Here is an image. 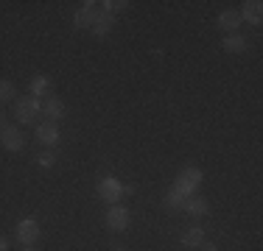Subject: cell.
Here are the masks:
<instances>
[{
  "instance_id": "d6986e66",
  "label": "cell",
  "mask_w": 263,
  "mask_h": 251,
  "mask_svg": "<svg viewBox=\"0 0 263 251\" xmlns=\"http://www.w3.org/2000/svg\"><path fill=\"white\" fill-rule=\"evenodd\" d=\"M36 165H40L42 168V171H51V168L56 165V154H53V151L51 148H48V151H40V154H36Z\"/></svg>"
},
{
  "instance_id": "8fae6325",
  "label": "cell",
  "mask_w": 263,
  "mask_h": 251,
  "mask_svg": "<svg viewBox=\"0 0 263 251\" xmlns=\"http://www.w3.org/2000/svg\"><path fill=\"white\" fill-rule=\"evenodd\" d=\"M115 28V17L109 14V11H98L96 14V23H92V36H98V39H104L106 34H109V31Z\"/></svg>"
},
{
  "instance_id": "2e32d148",
  "label": "cell",
  "mask_w": 263,
  "mask_h": 251,
  "mask_svg": "<svg viewBox=\"0 0 263 251\" xmlns=\"http://www.w3.org/2000/svg\"><path fill=\"white\" fill-rule=\"evenodd\" d=\"M51 90V78L48 75H34V78L28 81V95H34V98H40L42 100V95Z\"/></svg>"
},
{
  "instance_id": "52a82bcc",
  "label": "cell",
  "mask_w": 263,
  "mask_h": 251,
  "mask_svg": "<svg viewBox=\"0 0 263 251\" xmlns=\"http://www.w3.org/2000/svg\"><path fill=\"white\" fill-rule=\"evenodd\" d=\"M36 140L42 142L45 148H51L59 142V126L53 120H45V123H36Z\"/></svg>"
},
{
  "instance_id": "e0dca14e",
  "label": "cell",
  "mask_w": 263,
  "mask_h": 251,
  "mask_svg": "<svg viewBox=\"0 0 263 251\" xmlns=\"http://www.w3.org/2000/svg\"><path fill=\"white\" fill-rule=\"evenodd\" d=\"M14 95H17L14 81L3 78V81H0V103H9V100H14Z\"/></svg>"
},
{
  "instance_id": "6da1fadb",
  "label": "cell",
  "mask_w": 263,
  "mask_h": 251,
  "mask_svg": "<svg viewBox=\"0 0 263 251\" xmlns=\"http://www.w3.org/2000/svg\"><path fill=\"white\" fill-rule=\"evenodd\" d=\"M202 181H204L202 168L187 165V168H182V171L177 173V179H174V190H177L182 198H187V196H196V187L202 184Z\"/></svg>"
},
{
  "instance_id": "7c38bea8",
  "label": "cell",
  "mask_w": 263,
  "mask_h": 251,
  "mask_svg": "<svg viewBox=\"0 0 263 251\" xmlns=\"http://www.w3.org/2000/svg\"><path fill=\"white\" fill-rule=\"evenodd\" d=\"M241 14H238L235 9H224L221 14H218V28L227 31V34H238V28H241Z\"/></svg>"
},
{
  "instance_id": "7402d4cb",
  "label": "cell",
  "mask_w": 263,
  "mask_h": 251,
  "mask_svg": "<svg viewBox=\"0 0 263 251\" xmlns=\"http://www.w3.org/2000/svg\"><path fill=\"white\" fill-rule=\"evenodd\" d=\"M6 126H9V123H6V112H3V109H0V131H3V129H6Z\"/></svg>"
},
{
  "instance_id": "5bb4252c",
  "label": "cell",
  "mask_w": 263,
  "mask_h": 251,
  "mask_svg": "<svg viewBox=\"0 0 263 251\" xmlns=\"http://www.w3.org/2000/svg\"><path fill=\"white\" fill-rule=\"evenodd\" d=\"M179 243H182L185 248H199L204 243V229L202 226H187L182 232V237H179Z\"/></svg>"
},
{
  "instance_id": "ba28073f",
  "label": "cell",
  "mask_w": 263,
  "mask_h": 251,
  "mask_svg": "<svg viewBox=\"0 0 263 251\" xmlns=\"http://www.w3.org/2000/svg\"><path fill=\"white\" fill-rule=\"evenodd\" d=\"M182 210L191 218H204L210 212V204H208V198H204V196H187L182 201Z\"/></svg>"
},
{
  "instance_id": "9a60e30c",
  "label": "cell",
  "mask_w": 263,
  "mask_h": 251,
  "mask_svg": "<svg viewBox=\"0 0 263 251\" xmlns=\"http://www.w3.org/2000/svg\"><path fill=\"white\" fill-rule=\"evenodd\" d=\"M247 48H249V42L241 34H227L221 39V50H227V53H247Z\"/></svg>"
},
{
  "instance_id": "8992f818",
  "label": "cell",
  "mask_w": 263,
  "mask_h": 251,
  "mask_svg": "<svg viewBox=\"0 0 263 251\" xmlns=\"http://www.w3.org/2000/svg\"><path fill=\"white\" fill-rule=\"evenodd\" d=\"M36 240H40V223H36L34 218H23V221L17 223V243L31 248Z\"/></svg>"
},
{
  "instance_id": "ac0fdd59",
  "label": "cell",
  "mask_w": 263,
  "mask_h": 251,
  "mask_svg": "<svg viewBox=\"0 0 263 251\" xmlns=\"http://www.w3.org/2000/svg\"><path fill=\"white\" fill-rule=\"evenodd\" d=\"M182 201H185V198L171 187V190L165 193V210H168V212H179V210H182Z\"/></svg>"
},
{
  "instance_id": "3957f363",
  "label": "cell",
  "mask_w": 263,
  "mask_h": 251,
  "mask_svg": "<svg viewBox=\"0 0 263 251\" xmlns=\"http://www.w3.org/2000/svg\"><path fill=\"white\" fill-rule=\"evenodd\" d=\"M40 115H42V100L34 98V95H26V98H20V100L14 103V117H17L23 126L36 123V117H40Z\"/></svg>"
},
{
  "instance_id": "277c9868",
  "label": "cell",
  "mask_w": 263,
  "mask_h": 251,
  "mask_svg": "<svg viewBox=\"0 0 263 251\" xmlns=\"http://www.w3.org/2000/svg\"><path fill=\"white\" fill-rule=\"evenodd\" d=\"M106 229H112V232H123V229H129V223H132V212L126 210V206H121V204H112L109 210H106Z\"/></svg>"
},
{
  "instance_id": "7a4b0ae2",
  "label": "cell",
  "mask_w": 263,
  "mask_h": 251,
  "mask_svg": "<svg viewBox=\"0 0 263 251\" xmlns=\"http://www.w3.org/2000/svg\"><path fill=\"white\" fill-rule=\"evenodd\" d=\"M96 190H98V198L106 201V204L112 206V204H118L123 196H132V193H135V187H123L115 176H104V179L96 184Z\"/></svg>"
},
{
  "instance_id": "5b68a950",
  "label": "cell",
  "mask_w": 263,
  "mask_h": 251,
  "mask_svg": "<svg viewBox=\"0 0 263 251\" xmlns=\"http://www.w3.org/2000/svg\"><path fill=\"white\" fill-rule=\"evenodd\" d=\"M0 145L6 151H11V154L26 148V134H23L20 126H6V129L0 131Z\"/></svg>"
},
{
  "instance_id": "d4e9b609",
  "label": "cell",
  "mask_w": 263,
  "mask_h": 251,
  "mask_svg": "<svg viewBox=\"0 0 263 251\" xmlns=\"http://www.w3.org/2000/svg\"><path fill=\"white\" fill-rule=\"evenodd\" d=\"M26 251H34V248H26Z\"/></svg>"
},
{
  "instance_id": "4fadbf2b",
  "label": "cell",
  "mask_w": 263,
  "mask_h": 251,
  "mask_svg": "<svg viewBox=\"0 0 263 251\" xmlns=\"http://www.w3.org/2000/svg\"><path fill=\"white\" fill-rule=\"evenodd\" d=\"M96 3H84L81 9L76 11V17H73V23H76V28H92V23H96Z\"/></svg>"
},
{
  "instance_id": "603a6c76",
  "label": "cell",
  "mask_w": 263,
  "mask_h": 251,
  "mask_svg": "<svg viewBox=\"0 0 263 251\" xmlns=\"http://www.w3.org/2000/svg\"><path fill=\"white\" fill-rule=\"evenodd\" d=\"M199 248H202V251H218L216 246H213V243H202V246H199Z\"/></svg>"
},
{
  "instance_id": "ffe728a7",
  "label": "cell",
  "mask_w": 263,
  "mask_h": 251,
  "mask_svg": "<svg viewBox=\"0 0 263 251\" xmlns=\"http://www.w3.org/2000/svg\"><path fill=\"white\" fill-rule=\"evenodd\" d=\"M101 6H104V11H109V14L115 17L118 11H121V9H126L129 3H126V0H106V3H101Z\"/></svg>"
},
{
  "instance_id": "44dd1931",
  "label": "cell",
  "mask_w": 263,
  "mask_h": 251,
  "mask_svg": "<svg viewBox=\"0 0 263 251\" xmlns=\"http://www.w3.org/2000/svg\"><path fill=\"white\" fill-rule=\"evenodd\" d=\"M0 251H9V237L0 235Z\"/></svg>"
},
{
  "instance_id": "30bf717a",
  "label": "cell",
  "mask_w": 263,
  "mask_h": 251,
  "mask_svg": "<svg viewBox=\"0 0 263 251\" xmlns=\"http://www.w3.org/2000/svg\"><path fill=\"white\" fill-rule=\"evenodd\" d=\"M238 14H241V20H247L249 25H260L263 23V3L260 0H247Z\"/></svg>"
},
{
  "instance_id": "9c48e42d",
  "label": "cell",
  "mask_w": 263,
  "mask_h": 251,
  "mask_svg": "<svg viewBox=\"0 0 263 251\" xmlns=\"http://www.w3.org/2000/svg\"><path fill=\"white\" fill-rule=\"evenodd\" d=\"M65 112H67V106H65V100L62 98H56V95H51V98H45L42 100V115L48 117V120H62L65 117Z\"/></svg>"
},
{
  "instance_id": "cb8c5ba5",
  "label": "cell",
  "mask_w": 263,
  "mask_h": 251,
  "mask_svg": "<svg viewBox=\"0 0 263 251\" xmlns=\"http://www.w3.org/2000/svg\"><path fill=\"white\" fill-rule=\"evenodd\" d=\"M112 251H126V248H112Z\"/></svg>"
}]
</instances>
